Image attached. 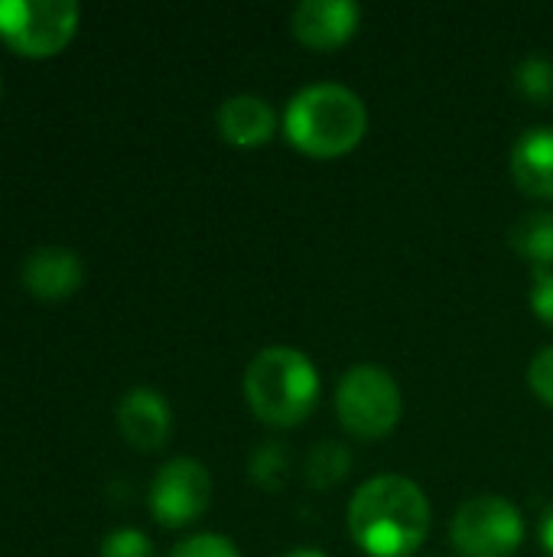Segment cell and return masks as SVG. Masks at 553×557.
<instances>
[{
  "instance_id": "11",
  "label": "cell",
  "mask_w": 553,
  "mask_h": 557,
  "mask_svg": "<svg viewBox=\"0 0 553 557\" xmlns=\"http://www.w3.org/2000/svg\"><path fill=\"white\" fill-rule=\"evenodd\" d=\"M218 134L235 147H261L277 131V114L261 95H231L218 104L215 114Z\"/></svg>"
},
{
  "instance_id": "9",
  "label": "cell",
  "mask_w": 553,
  "mask_h": 557,
  "mask_svg": "<svg viewBox=\"0 0 553 557\" xmlns=\"http://www.w3.org/2000/svg\"><path fill=\"white\" fill-rule=\"evenodd\" d=\"M117 428L137 450H160L173 434V411L156 388L137 385L117 401Z\"/></svg>"
},
{
  "instance_id": "13",
  "label": "cell",
  "mask_w": 553,
  "mask_h": 557,
  "mask_svg": "<svg viewBox=\"0 0 553 557\" xmlns=\"http://www.w3.org/2000/svg\"><path fill=\"white\" fill-rule=\"evenodd\" d=\"M512 248L531 261L538 271H553V212L548 209H535V212H525L512 232Z\"/></svg>"
},
{
  "instance_id": "19",
  "label": "cell",
  "mask_w": 553,
  "mask_h": 557,
  "mask_svg": "<svg viewBox=\"0 0 553 557\" xmlns=\"http://www.w3.org/2000/svg\"><path fill=\"white\" fill-rule=\"evenodd\" d=\"M528 382H531V392L553 408V346H544L531 366H528Z\"/></svg>"
},
{
  "instance_id": "7",
  "label": "cell",
  "mask_w": 553,
  "mask_h": 557,
  "mask_svg": "<svg viewBox=\"0 0 553 557\" xmlns=\"http://www.w3.org/2000/svg\"><path fill=\"white\" fill-rule=\"evenodd\" d=\"M212 503V476L192 457H176L163 463L150 483V512L166 529L192 525L205 516Z\"/></svg>"
},
{
  "instance_id": "1",
  "label": "cell",
  "mask_w": 553,
  "mask_h": 557,
  "mask_svg": "<svg viewBox=\"0 0 553 557\" xmlns=\"http://www.w3.org/2000/svg\"><path fill=\"white\" fill-rule=\"evenodd\" d=\"M349 532L372 557H411L430 532V503L407 476H375L349 503Z\"/></svg>"
},
{
  "instance_id": "6",
  "label": "cell",
  "mask_w": 553,
  "mask_h": 557,
  "mask_svg": "<svg viewBox=\"0 0 553 557\" xmlns=\"http://www.w3.org/2000/svg\"><path fill=\"white\" fill-rule=\"evenodd\" d=\"M453 548L463 557H512L521 548L525 522L505 496H473L453 516Z\"/></svg>"
},
{
  "instance_id": "3",
  "label": "cell",
  "mask_w": 553,
  "mask_h": 557,
  "mask_svg": "<svg viewBox=\"0 0 553 557\" xmlns=\"http://www.w3.org/2000/svg\"><path fill=\"white\" fill-rule=\"evenodd\" d=\"M244 398L264 424L297 428L319 401V372L300 349H261L244 372Z\"/></svg>"
},
{
  "instance_id": "15",
  "label": "cell",
  "mask_w": 553,
  "mask_h": 557,
  "mask_svg": "<svg viewBox=\"0 0 553 557\" xmlns=\"http://www.w3.org/2000/svg\"><path fill=\"white\" fill-rule=\"evenodd\" d=\"M512 78H515L518 95H525L528 101H538V104L553 101V59H548V55H541V52L525 55L515 65Z\"/></svg>"
},
{
  "instance_id": "5",
  "label": "cell",
  "mask_w": 553,
  "mask_h": 557,
  "mask_svg": "<svg viewBox=\"0 0 553 557\" xmlns=\"http://www.w3.org/2000/svg\"><path fill=\"white\" fill-rule=\"evenodd\" d=\"M75 0H0V39L29 59L55 55L78 29Z\"/></svg>"
},
{
  "instance_id": "22",
  "label": "cell",
  "mask_w": 553,
  "mask_h": 557,
  "mask_svg": "<svg viewBox=\"0 0 553 557\" xmlns=\"http://www.w3.org/2000/svg\"><path fill=\"white\" fill-rule=\"evenodd\" d=\"M280 557H329L326 552H319V548H310V545H303V548H293V552H287V555Z\"/></svg>"
},
{
  "instance_id": "16",
  "label": "cell",
  "mask_w": 553,
  "mask_h": 557,
  "mask_svg": "<svg viewBox=\"0 0 553 557\" xmlns=\"http://www.w3.org/2000/svg\"><path fill=\"white\" fill-rule=\"evenodd\" d=\"M287 470V454H284V447H277V444H267V447H261L257 454H254V460H251V476L264 486V490H280L284 486V473Z\"/></svg>"
},
{
  "instance_id": "4",
  "label": "cell",
  "mask_w": 553,
  "mask_h": 557,
  "mask_svg": "<svg viewBox=\"0 0 553 557\" xmlns=\"http://www.w3.org/2000/svg\"><path fill=\"white\" fill-rule=\"evenodd\" d=\"M401 408L404 401H401L398 379L375 362H359L339 379L336 388L339 424L359 441L388 437L401 421Z\"/></svg>"
},
{
  "instance_id": "12",
  "label": "cell",
  "mask_w": 553,
  "mask_h": 557,
  "mask_svg": "<svg viewBox=\"0 0 553 557\" xmlns=\"http://www.w3.org/2000/svg\"><path fill=\"white\" fill-rule=\"evenodd\" d=\"M512 176L528 196L553 199V127H531L515 140Z\"/></svg>"
},
{
  "instance_id": "17",
  "label": "cell",
  "mask_w": 553,
  "mask_h": 557,
  "mask_svg": "<svg viewBox=\"0 0 553 557\" xmlns=\"http://www.w3.org/2000/svg\"><path fill=\"white\" fill-rule=\"evenodd\" d=\"M169 557H241L238 545L225 535H212V532H202V535H192L186 542H179Z\"/></svg>"
},
{
  "instance_id": "8",
  "label": "cell",
  "mask_w": 553,
  "mask_h": 557,
  "mask_svg": "<svg viewBox=\"0 0 553 557\" xmlns=\"http://www.w3.org/2000/svg\"><path fill=\"white\" fill-rule=\"evenodd\" d=\"M362 10L352 0H303L290 13L293 36L319 52L345 46L359 29Z\"/></svg>"
},
{
  "instance_id": "10",
  "label": "cell",
  "mask_w": 553,
  "mask_h": 557,
  "mask_svg": "<svg viewBox=\"0 0 553 557\" xmlns=\"http://www.w3.org/2000/svg\"><path fill=\"white\" fill-rule=\"evenodd\" d=\"M20 277H23V287L33 297H39V300H62V297H72L81 287L85 268H81V258L72 248L42 245V248L26 255Z\"/></svg>"
},
{
  "instance_id": "21",
  "label": "cell",
  "mask_w": 553,
  "mask_h": 557,
  "mask_svg": "<svg viewBox=\"0 0 553 557\" xmlns=\"http://www.w3.org/2000/svg\"><path fill=\"white\" fill-rule=\"evenodd\" d=\"M541 545L553 557V506L544 512V519H541Z\"/></svg>"
},
{
  "instance_id": "18",
  "label": "cell",
  "mask_w": 553,
  "mask_h": 557,
  "mask_svg": "<svg viewBox=\"0 0 553 557\" xmlns=\"http://www.w3.org/2000/svg\"><path fill=\"white\" fill-rule=\"evenodd\" d=\"M101 557H153V545L137 529H114L101 542Z\"/></svg>"
},
{
  "instance_id": "14",
  "label": "cell",
  "mask_w": 553,
  "mask_h": 557,
  "mask_svg": "<svg viewBox=\"0 0 553 557\" xmlns=\"http://www.w3.org/2000/svg\"><path fill=\"white\" fill-rule=\"evenodd\" d=\"M349 467H352L349 447H342L339 441H323L313 447V454L306 460V483L316 490H329L339 480H345Z\"/></svg>"
},
{
  "instance_id": "20",
  "label": "cell",
  "mask_w": 553,
  "mask_h": 557,
  "mask_svg": "<svg viewBox=\"0 0 553 557\" xmlns=\"http://www.w3.org/2000/svg\"><path fill=\"white\" fill-rule=\"evenodd\" d=\"M531 307L548 326H553V271H535Z\"/></svg>"
},
{
  "instance_id": "2",
  "label": "cell",
  "mask_w": 553,
  "mask_h": 557,
  "mask_svg": "<svg viewBox=\"0 0 553 557\" xmlns=\"http://www.w3.org/2000/svg\"><path fill=\"white\" fill-rule=\"evenodd\" d=\"M368 131L365 101L339 82H316L300 88L284 111L287 140L316 160H332L362 144Z\"/></svg>"
}]
</instances>
